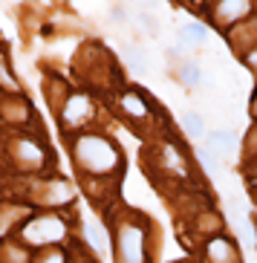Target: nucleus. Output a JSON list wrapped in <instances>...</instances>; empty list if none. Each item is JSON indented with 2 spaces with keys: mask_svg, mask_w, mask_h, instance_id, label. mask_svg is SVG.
Listing matches in <instances>:
<instances>
[{
  "mask_svg": "<svg viewBox=\"0 0 257 263\" xmlns=\"http://www.w3.org/2000/svg\"><path fill=\"white\" fill-rule=\"evenodd\" d=\"M72 156L81 171L87 174H113L122 162L118 156V147L113 142H107L104 136H78L75 145H72Z\"/></svg>",
  "mask_w": 257,
  "mask_h": 263,
  "instance_id": "1",
  "label": "nucleus"
},
{
  "mask_svg": "<svg viewBox=\"0 0 257 263\" xmlns=\"http://www.w3.org/2000/svg\"><path fill=\"white\" fill-rule=\"evenodd\" d=\"M26 243L32 246H49V243H58V240L67 234V223H64L58 214H44V217H35L21 229Z\"/></svg>",
  "mask_w": 257,
  "mask_h": 263,
  "instance_id": "2",
  "label": "nucleus"
},
{
  "mask_svg": "<svg viewBox=\"0 0 257 263\" xmlns=\"http://www.w3.org/2000/svg\"><path fill=\"white\" fill-rule=\"evenodd\" d=\"M145 229L125 223L116 232V260L118 263H145Z\"/></svg>",
  "mask_w": 257,
  "mask_h": 263,
  "instance_id": "3",
  "label": "nucleus"
},
{
  "mask_svg": "<svg viewBox=\"0 0 257 263\" xmlns=\"http://www.w3.org/2000/svg\"><path fill=\"white\" fill-rule=\"evenodd\" d=\"M9 154H12V162L21 171H38L41 165H44V151H41V145L35 139H29V136H21V139L12 142Z\"/></svg>",
  "mask_w": 257,
  "mask_h": 263,
  "instance_id": "4",
  "label": "nucleus"
},
{
  "mask_svg": "<svg viewBox=\"0 0 257 263\" xmlns=\"http://www.w3.org/2000/svg\"><path fill=\"white\" fill-rule=\"evenodd\" d=\"M90 119H93V101H90V96L72 93L61 110V124L64 127H81Z\"/></svg>",
  "mask_w": 257,
  "mask_h": 263,
  "instance_id": "5",
  "label": "nucleus"
},
{
  "mask_svg": "<svg viewBox=\"0 0 257 263\" xmlns=\"http://www.w3.org/2000/svg\"><path fill=\"white\" fill-rule=\"evenodd\" d=\"M208 260L211 263H237V249L228 237H214L208 243Z\"/></svg>",
  "mask_w": 257,
  "mask_h": 263,
  "instance_id": "6",
  "label": "nucleus"
},
{
  "mask_svg": "<svg viewBox=\"0 0 257 263\" xmlns=\"http://www.w3.org/2000/svg\"><path fill=\"white\" fill-rule=\"evenodd\" d=\"M251 6L249 3H243V0H226V3H220L217 9H214V15H217L220 24H234L237 17L249 15Z\"/></svg>",
  "mask_w": 257,
  "mask_h": 263,
  "instance_id": "7",
  "label": "nucleus"
},
{
  "mask_svg": "<svg viewBox=\"0 0 257 263\" xmlns=\"http://www.w3.org/2000/svg\"><path fill=\"white\" fill-rule=\"evenodd\" d=\"M24 217H29V209L24 205H0V237L9 234L15 226H21Z\"/></svg>",
  "mask_w": 257,
  "mask_h": 263,
  "instance_id": "8",
  "label": "nucleus"
},
{
  "mask_svg": "<svg viewBox=\"0 0 257 263\" xmlns=\"http://www.w3.org/2000/svg\"><path fill=\"white\" fill-rule=\"evenodd\" d=\"M234 145V136L226 130H214L208 133V139H205V151H208L211 156H220V154H226V151H231Z\"/></svg>",
  "mask_w": 257,
  "mask_h": 263,
  "instance_id": "9",
  "label": "nucleus"
},
{
  "mask_svg": "<svg viewBox=\"0 0 257 263\" xmlns=\"http://www.w3.org/2000/svg\"><path fill=\"white\" fill-rule=\"evenodd\" d=\"M47 191L49 194H44V205H61V202H67L72 197V191H70L67 182H49Z\"/></svg>",
  "mask_w": 257,
  "mask_h": 263,
  "instance_id": "10",
  "label": "nucleus"
},
{
  "mask_svg": "<svg viewBox=\"0 0 257 263\" xmlns=\"http://www.w3.org/2000/svg\"><path fill=\"white\" fill-rule=\"evenodd\" d=\"M205 35H208V29H205L203 24H188V26H182V32H180V49H188L191 44H200V41H205Z\"/></svg>",
  "mask_w": 257,
  "mask_h": 263,
  "instance_id": "11",
  "label": "nucleus"
},
{
  "mask_svg": "<svg viewBox=\"0 0 257 263\" xmlns=\"http://www.w3.org/2000/svg\"><path fill=\"white\" fill-rule=\"evenodd\" d=\"M122 107H125L130 116H136V119L148 116V101L142 99V96H136V93H122Z\"/></svg>",
  "mask_w": 257,
  "mask_h": 263,
  "instance_id": "12",
  "label": "nucleus"
},
{
  "mask_svg": "<svg viewBox=\"0 0 257 263\" xmlns=\"http://www.w3.org/2000/svg\"><path fill=\"white\" fill-rule=\"evenodd\" d=\"M162 156H165V168L176 171V174H185V165H182L180 154H176L171 145H165V147H162Z\"/></svg>",
  "mask_w": 257,
  "mask_h": 263,
  "instance_id": "13",
  "label": "nucleus"
},
{
  "mask_svg": "<svg viewBox=\"0 0 257 263\" xmlns=\"http://www.w3.org/2000/svg\"><path fill=\"white\" fill-rule=\"evenodd\" d=\"M0 87L3 90H9V93H17V81H15V76L9 72V67H6V61L0 58Z\"/></svg>",
  "mask_w": 257,
  "mask_h": 263,
  "instance_id": "14",
  "label": "nucleus"
},
{
  "mask_svg": "<svg viewBox=\"0 0 257 263\" xmlns=\"http://www.w3.org/2000/svg\"><path fill=\"white\" fill-rule=\"evenodd\" d=\"M180 78L185 81L188 87H194L196 81H200V67H196V64H182V67H180Z\"/></svg>",
  "mask_w": 257,
  "mask_h": 263,
  "instance_id": "15",
  "label": "nucleus"
},
{
  "mask_svg": "<svg viewBox=\"0 0 257 263\" xmlns=\"http://www.w3.org/2000/svg\"><path fill=\"white\" fill-rule=\"evenodd\" d=\"M35 263H67V255L58 252V249H47V252H41L35 257Z\"/></svg>",
  "mask_w": 257,
  "mask_h": 263,
  "instance_id": "16",
  "label": "nucleus"
},
{
  "mask_svg": "<svg viewBox=\"0 0 257 263\" xmlns=\"http://www.w3.org/2000/svg\"><path fill=\"white\" fill-rule=\"evenodd\" d=\"M185 127H188V133H191V136H203V133H205L203 119L196 116V113H188V116H185Z\"/></svg>",
  "mask_w": 257,
  "mask_h": 263,
  "instance_id": "17",
  "label": "nucleus"
},
{
  "mask_svg": "<svg viewBox=\"0 0 257 263\" xmlns=\"http://www.w3.org/2000/svg\"><path fill=\"white\" fill-rule=\"evenodd\" d=\"M130 64H133V70H148V61H145V52H130Z\"/></svg>",
  "mask_w": 257,
  "mask_h": 263,
  "instance_id": "18",
  "label": "nucleus"
},
{
  "mask_svg": "<svg viewBox=\"0 0 257 263\" xmlns=\"http://www.w3.org/2000/svg\"><path fill=\"white\" fill-rule=\"evenodd\" d=\"M249 107H251V116L257 119V90H254V96H251V104H249Z\"/></svg>",
  "mask_w": 257,
  "mask_h": 263,
  "instance_id": "19",
  "label": "nucleus"
}]
</instances>
